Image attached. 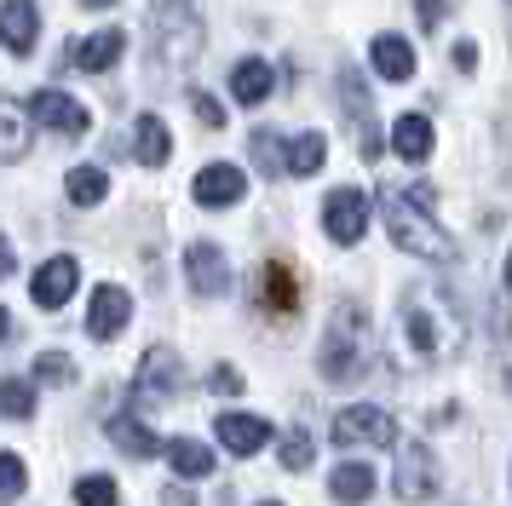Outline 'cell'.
<instances>
[{"label":"cell","mask_w":512,"mask_h":506,"mask_svg":"<svg viewBox=\"0 0 512 506\" xmlns=\"http://www.w3.org/2000/svg\"><path fill=\"white\" fill-rule=\"evenodd\" d=\"M0 489H6V501L18 506V495H24V455H18V449L0 455Z\"/></svg>","instance_id":"obj_32"},{"label":"cell","mask_w":512,"mask_h":506,"mask_svg":"<svg viewBox=\"0 0 512 506\" xmlns=\"http://www.w3.org/2000/svg\"><path fill=\"white\" fill-rule=\"evenodd\" d=\"M0 409H6V420H29L35 414V386L29 380H0Z\"/></svg>","instance_id":"obj_29"},{"label":"cell","mask_w":512,"mask_h":506,"mask_svg":"<svg viewBox=\"0 0 512 506\" xmlns=\"http://www.w3.org/2000/svg\"><path fill=\"white\" fill-rule=\"evenodd\" d=\"M323 230L340 242V248H357V242H363V230H369V196H363V190H351V184L328 190Z\"/></svg>","instance_id":"obj_6"},{"label":"cell","mask_w":512,"mask_h":506,"mask_svg":"<svg viewBox=\"0 0 512 506\" xmlns=\"http://www.w3.org/2000/svg\"><path fill=\"white\" fill-rule=\"evenodd\" d=\"M185 391V363L173 345H150L139 357V380H133V397L150 403V397H179Z\"/></svg>","instance_id":"obj_7"},{"label":"cell","mask_w":512,"mask_h":506,"mask_svg":"<svg viewBox=\"0 0 512 506\" xmlns=\"http://www.w3.org/2000/svg\"><path fill=\"white\" fill-rule=\"evenodd\" d=\"M265 506H282V501H265Z\"/></svg>","instance_id":"obj_41"},{"label":"cell","mask_w":512,"mask_h":506,"mask_svg":"<svg viewBox=\"0 0 512 506\" xmlns=\"http://www.w3.org/2000/svg\"><path fill=\"white\" fill-rule=\"evenodd\" d=\"M208 386L219 391V397H242V374H236V368L225 363V368H213V380H208Z\"/></svg>","instance_id":"obj_35"},{"label":"cell","mask_w":512,"mask_h":506,"mask_svg":"<svg viewBox=\"0 0 512 506\" xmlns=\"http://www.w3.org/2000/svg\"><path fill=\"white\" fill-rule=\"evenodd\" d=\"M75 288H81V265H75V253H52L47 265L35 271V282H29V294H35V305H41V311L70 305Z\"/></svg>","instance_id":"obj_10"},{"label":"cell","mask_w":512,"mask_h":506,"mask_svg":"<svg viewBox=\"0 0 512 506\" xmlns=\"http://www.w3.org/2000/svg\"><path fill=\"white\" fill-rule=\"evenodd\" d=\"M110 443H116L121 455H133V460H150V455H167V443L150 426H144L139 414H110Z\"/></svg>","instance_id":"obj_18"},{"label":"cell","mask_w":512,"mask_h":506,"mask_svg":"<svg viewBox=\"0 0 512 506\" xmlns=\"http://www.w3.org/2000/svg\"><path fill=\"white\" fill-rule=\"evenodd\" d=\"M328 437H334V449H392L397 443V426L386 409H374V403H351V409L334 414V426H328Z\"/></svg>","instance_id":"obj_5"},{"label":"cell","mask_w":512,"mask_h":506,"mask_svg":"<svg viewBox=\"0 0 512 506\" xmlns=\"http://www.w3.org/2000/svg\"><path fill=\"white\" fill-rule=\"evenodd\" d=\"M380 219L392 230V242L403 253H415L426 265H455V236L432 219V207H426V190H380Z\"/></svg>","instance_id":"obj_2"},{"label":"cell","mask_w":512,"mask_h":506,"mask_svg":"<svg viewBox=\"0 0 512 506\" xmlns=\"http://www.w3.org/2000/svg\"><path fill=\"white\" fill-rule=\"evenodd\" d=\"M432 144H438V138H432V121H426V115H397L392 121V150L403 161H409V167H420V161H432Z\"/></svg>","instance_id":"obj_19"},{"label":"cell","mask_w":512,"mask_h":506,"mask_svg":"<svg viewBox=\"0 0 512 506\" xmlns=\"http://www.w3.org/2000/svg\"><path fill=\"white\" fill-rule=\"evenodd\" d=\"M328 489H334V501L340 506H363L374 495V466L369 460H340L334 478H328Z\"/></svg>","instance_id":"obj_23"},{"label":"cell","mask_w":512,"mask_h":506,"mask_svg":"<svg viewBox=\"0 0 512 506\" xmlns=\"http://www.w3.org/2000/svg\"><path fill=\"white\" fill-rule=\"evenodd\" d=\"M81 6H93V12H104V6H116V0H81Z\"/></svg>","instance_id":"obj_39"},{"label":"cell","mask_w":512,"mask_h":506,"mask_svg":"<svg viewBox=\"0 0 512 506\" xmlns=\"http://www.w3.org/2000/svg\"><path fill=\"white\" fill-rule=\"evenodd\" d=\"M369 64H374L380 81H415V46L403 41V35H374Z\"/></svg>","instance_id":"obj_17"},{"label":"cell","mask_w":512,"mask_h":506,"mask_svg":"<svg viewBox=\"0 0 512 506\" xmlns=\"http://www.w3.org/2000/svg\"><path fill=\"white\" fill-rule=\"evenodd\" d=\"M185 276H190V288H196L202 299L231 294V259L213 248V242H190L185 248Z\"/></svg>","instance_id":"obj_11"},{"label":"cell","mask_w":512,"mask_h":506,"mask_svg":"<svg viewBox=\"0 0 512 506\" xmlns=\"http://www.w3.org/2000/svg\"><path fill=\"white\" fill-rule=\"evenodd\" d=\"M150 41H156V58L162 69H190L202 58V46H208V29L196 18V6L190 0H150Z\"/></svg>","instance_id":"obj_4"},{"label":"cell","mask_w":512,"mask_h":506,"mask_svg":"<svg viewBox=\"0 0 512 506\" xmlns=\"http://www.w3.org/2000/svg\"><path fill=\"white\" fill-rule=\"evenodd\" d=\"M403 340H409V351H415L420 363H449V357H461L466 322H461V305L449 299V288L420 282V288L403 294Z\"/></svg>","instance_id":"obj_1"},{"label":"cell","mask_w":512,"mask_h":506,"mask_svg":"<svg viewBox=\"0 0 512 506\" xmlns=\"http://www.w3.org/2000/svg\"><path fill=\"white\" fill-rule=\"evenodd\" d=\"M277 455H282V466H288V472H305V466H311V437L305 432H288L277 443Z\"/></svg>","instance_id":"obj_33"},{"label":"cell","mask_w":512,"mask_h":506,"mask_svg":"<svg viewBox=\"0 0 512 506\" xmlns=\"http://www.w3.org/2000/svg\"><path fill=\"white\" fill-rule=\"evenodd\" d=\"M374 357V328H369V311L357 299H340L334 317L323 328V351H317V368H323L328 386H351L363 380V368Z\"/></svg>","instance_id":"obj_3"},{"label":"cell","mask_w":512,"mask_h":506,"mask_svg":"<svg viewBox=\"0 0 512 506\" xmlns=\"http://www.w3.org/2000/svg\"><path fill=\"white\" fill-rule=\"evenodd\" d=\"M449 64L461 69V75H472V69H478V46H472V41H455V46H449Z\"/></svg>","instance_id":"obj_36"},{"label":"cell","mask_w":512,"mask_h":506,"mask_svg":"<svg viewBox=\"0 0 512 506\" xmlns=\"http://www.w3.org/2000/svg\"><path fill=\"white\" fill-rule=\"evenodd\" d=\"M271 87H277V69L265 64V58H242V64L231 69V98H236V104H248V110L265 104Z\"/></svg>","instance_id":"obj_20"},{"label":"cell","mask_w":512,"mask_h":506,"mask_svg":"<svg viewBox=\"0 0 512 506\" xmlns=\"http://www.w3.org/2000/svg\"><path fill=\"white\" fill-rule=\"evenodd\" d=\"M190 196L202 207H236L248 196V173L231 167V161H208V167L196 173V184H190Z\"/></svg>","instance_id":"obj_12"},{"label":"cell","mask_w":512,"mask_h":506,"mask_svg":"<svg viewBox=\"0 0 512 506\" xmlns=\"http://www.w3.org/2000/svg\"><path fill=\"white\" fill-rule=\"evenodd\" d=\"M438 495V455L426 449V443H409L403 449V460H397V501H432Z\"/></svg>","instance_id":"obj_9"},{"label":"cell","mask_w":512,"mask_h":506,"mask_svg":"<svg viewBox=\"0 0 512 506\" xmlns=\"http://www.w3.org/2000/svg\"><path fill=\"white\" fill-rule=\"evenodd\" d=\"M116 501H121V489H116V478H104V472L75 483V506H116Z\"/></svg>","instance_id":"obj_30"},{"label":"cell","mask_w":512,"mask_h":506,"mask_svg":"<svg viewBox=\"0 0 512 506\" xmlns=\"http://www.w3.org/2000/svg\"><path fill=\"white\" fill-rule=\"evenodd\" d=\"M420 23H426V29H438V23H443V0H420Z\"/></svg>","instance_id":"obj_37"},{"label":"cell","mask_w":512,"mask_h":506,"mask_svg":"<svg viewBox=\"0 0 512 506\" xmlns=\"http://www.w3.org/2000/svg\"><path fill=\"white\" fill-rule=\"evenodd\" d=\"M259 305L271 317H294L300 311V276H294L288 259H265V271H259Z\"/></svg>","instance_id":"obj_14"},{"label":"cell","mask_w":512,"mask_h":506,"mask_svg":"<svg viewBox=\"0 0 512 506\" xmlns=\"http://www.w3.org/2000/svg\"><path fill=\"white\" fill-rule=\"evenodd\" d=\"M133 156H139V167H167L173 133H167L162 115H139V121H133Z\"/></svg>","instance_id":"obj_21"},{"label":"cell","mask_w":512,"mask_h":506,"mask_svg":"<svg viewBox=\"0 0 512 506\" xmlns=\"http://www.w3.org/2000/svg\"><path fill=\"white\" fill-rule=\"evenodd\" d=\"M213 432H219V443L242 460V455H259V449L271 443V420H259V414H219Z\"/></svg>","instance_id":"obj_15"},{"label":"cell","mask_w":512,"mask_h":506,"mask_svg":"<svg viewBox=\"0 0 512 506\" xmlns=\"http://www.w3.org/2000/svg\"><path fill=\"white\" fill-rule=\"evenodd\" d=\"M190 110H196V121H202L208 133L225 127V110H219V98H208V92H190Z\"/></svg>","instance_id":"obj_34"},{"label":"cell","mask_w":512,"mask_h":506,"mask_svg":"<svg viewBox=\"0 0 512 506\" xmlns=\"http://www.w3.org/2000/svg\"><path fill=\"white\" fill-rule=\"evenodd\" d=\"M254 161H259V173H265V179H277V173H288V144H282L271 127H259V133H254Z\"/></svg>","instance_id":"obj_28"},{"label":"cell","mask_w":512,"mask_h":506,"mask_svg":"<svg viewBox=\"0 0 512 506\" xmlns=\"http://www.w3.org/2000/svg\"><path fill=\"white\" fill-rule=\"evenodd\" d=\"M167 466H173V478H213V449L208 443H196V437H173L167 443Z\"/></svg>","instance_id":"obj_25"},{"label":"cell","mask_w":512,"mask_h":506,"mask_svg":"<svg viewBox=\"0 0 512 506\" xmlns=\"http://www.w3.org/2000/svg\"><path fill=\"white\" fill-rule=\"evenodd\" d=\"M507 294H512V253H507Z\"/></svg>","instance_id":"obj_40"},{"label":"cell","mask_w":512,"mask_h":506,"mask_svg":"<svg viewBox=\"0 0 512 506\" xmlns=\"http://www.w3.org/2000/svg\"><path fill=\"white\" fill-rule=\"evenodd\" d=\"M29 104H18V98H6L0 104V161H24L29 150Z\"/></svg>","instance_id":"obj_24"},{"label":"cell","mask_w":512,"mask_h":506,"mask_svg":"<svg viewBox=\"0 0 512 506\" xmlns=\"http://www.w3.org/2000/svg\"><path fill=\"white\" fill-rule=\"evenodd\" d=\"M162 506H196V501H190L185 489H167V495H162Z\"/></svg>","instance_id":"obj_38"},{"label":"cell","mask_w":512,"mask_h":506,"mask_svg":"<svg viewBox=\"0 0 512 506\" xmlns=\"http://www.w3.org/2000/svg\"><path fill=\"white\" fill-rule=\"evenodd\" d=\"M29 115H35L41 127H52L58 138H81L87 127H93L87 104H75L70 92H58V87H41V92H35V98H29Z\"/></svg>","instance_id":"obj_8"},{"label":"cell","mask_w":512,"mask_h":506,"mask_svg":"<svg viewBox=\"0 0 512 506\" xmlns=\"http://www.w3.org/2000/svg\"><path fill=\"white\" fill-rule=\"evenodd\" d=\"M35 380H41V386H75V363L64 351H41V357H35Z\"/></svg>","instance_id":"obj_31"},{"label":"cell","mask_w":512,"mask_h":506,"mask_svg":"<svg viewBox=\"0 0 512 506\" xmlns=\"http://www.w3.org/2000/svg\"><path fill=\"white\" fill-rule=\"evenodd\" d=\"M64 190H70L75 207H98L104 196H110V173H104V167H70Z\"/></svg>","instance_id":"obj_27"},{"label":"cell","mask_w":512,"mask_h":506,"mask_svg":"<svg viewBox=\"0 0 512 506\" xmlns=\"http://www.w3.org/2000/svg\"><path fill=\"white\" fill-rule=\"evenodd\" d=\"M127 317H133V299H127V288H116V282L93 288V305H87V334H93V340H121Z\"/></svg>","instance_id":"obj_13"},{"label":"cell","mask_w":512,"mask_h":506,"mask_svg":"<svg viewBox=\"0 0 512 506\" xmlns=\"http://www.w3.org/2000/svg\"><path fill=\"white\" fill-rule=\"evenodd\" d=\"M0 35H6V46L24 58L29 46H35V35H41V18H35V0H6L0 6Z\"/></svg>","instance_id":"obj_22"},{"label":"cell","mask_w":512,"mask_h":506,"mask_svg":"<svg viewBox=\"0 0 512 506\" xmlns=\"http://www.w3.org/2000/svg\"><path fill=\"white\" fill-rule=\"evenodd\" d=\"M121 52H127V29H98V35H81L75 41V69H87V75H104V69L121 64Z\"/></svg>","instance_id":"obj_16"},{"label":"cell","mask_w":512,"mask_h":506,"mask_svg":"<svg viewBox=\"0 0 512 506\" xmlns=\"http://www.w3.org/2000/svg\"><path fill=\"white\" fill-rule=\"evenodd\" d=\"M323 161H328V138L323 133L288 138V179H311V173H323Z\"/></svg>","instance_id":"obj_26"}]
</instances>
